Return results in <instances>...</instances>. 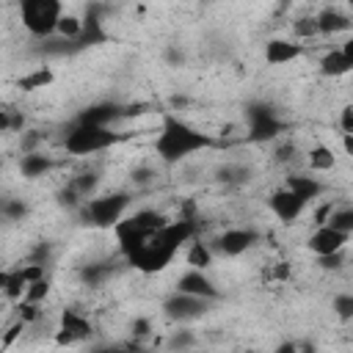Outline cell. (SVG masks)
Here are the masks:
<instances>
[{"mask_svg": "<svg viewBox=\"0 0 353 353\" xmlns=\"http://www.w3.org/2000/svg\"><path fill=\"white\" fill-rule=\"evenodd\" d=\"M199 234V218L193 215H182V218H168L163 226L152 229L149 234H143L132 248H127L121 254V259L138 270V273H160L165 270L174 256Z\"/></svg>", "mask_w": 353, "mask_h": 353, "instance_id": "obj_1", "label": "cell"}, {"mask_svg": "<svg viewBox=\"0 0 353 353\" xmlns=\"http://www.w3.org/2000/svg\"><path fill=\"white\" fill-rule=\"evenodd\" d=\"M215 146V138L204 130H199L196 124L179 119L176 113H165L160 119V130L152 141V152L163 165H176L185 163L188 157L207 152Z\"/></svg>", "mask_w": 353, "mask_h": 353, "instance_id": "obj_2", "label": "cell"}, {"mask_svg": "<svg viewBox=\"0 0 353 353\" xmlns=\"http://www.w3.org/2000/svg\"><path fill=\"white\" fill-rule=\"evenodd\" d=\"M121 141H124V135L116 132V127H99V124L72 121V127L61 138V146H63V152H69L74 157H91V154L110 152Z\"/></svg>", "mask_w": 353, "mask_h": 353, "instance_id": "obj_3", "label": "cell"}, {"mask_svg": "<svg viewBox=\"0 0 353 353\" xmlns=\"http://www.w3.org/2000/svg\"><path fill=\"white\" fill-rule=\"evenodd\" d=\"M132 193L130 190H110V193H94L85 201H80L77 215L83 223L97 226V229H113L124 212L132 207Z\"/></svg>", "mask_w": 353, "mask_h": 353, "instance_id": "obj_4", "label": "cell"}, {"mask_svg": "<svg viewBox=\"0 0 353 353\" xmlns=\"http://www.w3.org/2000/svg\"><path fill=\"white\" fill-rule=\"evenodd\" d=\"M19 22L33 39H52L63 11V0H17Z\"/></svg>", "mask_w": 353, "mask_h": 353, "instance_id": "obj_5", "label": "cell"}, {"mask_svg": "<svg viewBox=\"0 0 353 353\" xmlns=\"http://www.w3.org/2000/svg\"><path fill=\"white\" fill-rule=\"evenodd\" d=\"M218 301H210V298H201V295H190V292H179L174 290L165 301H163V314L176 323V325H190L201 317H207L212 312Z\"/></svg>", "mask_w": 353, "mask_h": 353, "instance_id": "obj_6", "label": "cell"}, {"mask_svg": "<svg viewBox=\"0 0 353 353\" xmlns=\"http://www.w3.org/2000/svg\"><path fill=\"white\" fill-rule=\"evenodd\" d=\"M259 240H262V234L254 226H226L210 240V248H212L215 256H229L232 259V256H243L251 248H256Z\"/></svg>", "mask_w": 353, "mask_h": 353, "instance_id": "obj_7", "label": "cell"}, {"mask_svg": "<svg viewBox=\"0 0 353 353\" xmlns=\"http://www.w3.org/2000/svg\"><path fill=\"white\" fill-rule=\"evenodd\" d=\"M245 127H248V141L265 143L276 141L284 132V119L265 102H251L245 108Z\"/></svg>", "mask_w": 353, "mask_h": 353, "instance_id": "obj_8", "label": "cell"}, {"mask_svg": "<svg viewBox=\"0 0 353 353\" xmlns=\"http://www.w3.org/2000/svg\"><path fill=\"white\" fill-rule=\"evenodd\" d=\"M350 243V232H342V229H334L328 223H314L312 234L306 237V248L314 254V256H328L334 251H345Z\"/></svg>", "mask_w": 353, "mask_h": 353, "instance_id": "obj_9", "label": "cell"}, {"mask_svg": "<svg viewBox=\"0 0 353 353\" xmlns=\"http://www.w3.org/2000/svg\"><path fill=\"white\" fill-rule=\"evenodd\" d=\"M174 290L190 292V295H201V298H210V301H221V287L207 273V268H190L188 265V270H182L179 279L174 281Z\"/></svg>", "mask_w": 353, "mask_h": 353, "instance_id": "obj_10", "label": "cell"}, {"mask_svg": "<svg viewBox=\"0 0 353 353\" xmlns=\"http://www.w3.org/2000/svg\"><path fill=\"white\" fill-rule=\"evenodd\" d=\"M55 331H58V342L61 345H77V342L91 336L94 325H91L88 314H83L77 309H63L61 317H58V328Z\"/></svg>", "mask_w": 353, "mask_h": 353, "instance_id": "obj_11", "label": "cell"}, {"mask_svg": "<svg viewBox=\"0 0 353 353\" xmlns=\"http://www.w3.org/2000/svg\"><path fill=\"white\" fill-rule=\"evenodd\" d=\"M268 207H270V212H273L279 221L292 223V221H298V218L309 210V201H306V199H301L295 190H290V188L284 185V188H279L276 193H270Z\"/></svg>", "mask_w": 353, "mask_h": 353, "instance_id": "obj_12", "label": "cell"}, {"mask_svg": "<svg viewBox=\"0 0 353 353\" xmlns=\"http://www.w3.org/2000/svg\"><path fill=\"white\" fill-rule=\"evenodd\" d=\"M130 113H135V110H130V108H124V105H119V102H94V105H88L85 110H80L74 121L99 124V127H116V124H119L121 119H127Z\"/></svg>", "mask_w": 353, "mask_h": 353, "instance_id": "obj_13", "label": "cell"}, {"mask_svg": "<svg viewBox=\"0 0 353 353\" xmlns=\"http://www.w3.org/2000/svg\"><path fill=\"white\" fill-rule=\"evenodd\" d=\"M303 52H306V44H301L298 39H270V41H265L262 55H265V63L284 66V63L298 61Z\"/></svg>", "mask_w": 353, "mask_h": 353, "instance_id": "obj_14", "label": "cell"}, {"mask_svg": "<svg viewBox=\"0 0 353 353\" xmlns=\"http://www.w3.org/2000/svg\"><path fill=\"white\" fill-rule=\"evenodd\" d=\"M353 69V41H345L342 47H331L323 58H320V72L325 77H345Z\"/></svg>", "mask_w": 353, "mask_h": 353, "instance_id": "obj_15", "label": "cell"}, {"mask_svg": "<svg viewBox=\"0 0 353 353\" xmlns=\"http://www.w3.org/2000/svg\"><path fill=\"white\" fill-rule=\"evenodd\" d=\"M314 25H317V36H339L350 30V14L336 6H325L314 14Z\"/></svg>", "mask_w": 353, "mask_h": 353, "instance_id": "obj_16", "label": "cell"}, {"mask_svg": "<svg viewBox=\"0 0 353 353\" xmlns=\"http://www.w3.org/2000/svg\"><path fill=\"white\" fill-rule=\"evenodd\" d=\"M55 168V157L41 152V149H30V152H22L19 157V174L25 179H39V176H47L50 171Z\"/></svg>", "mask_w": 353, "mask_h": 353, "instance_id": "obj_17", "label": "cell"}, {"mask_svg": "<svg viewBox=\"0 0 353 353\" xmlns=\"http://www.w3.org/2000/svg\"><path fill=\"white\" fill-rule=\"evenodd\" d=\"M303 163H306V168H309L312 174H328L331 168H336V154H334L331 146H325V143H314L312 149H306Z\"/></svg>", "mask_w": 353, "mask_h": 353, "instance_id": "obj_18", "label": "cell"}, {"mask_svg": "<svg viewBox=\"0 0 353 353\" xmlns=\"http://www.w3.org/2000/svg\"><path fill=\"white\" fill-rule=\"evenodd\" d=\"M284 185H287L290 190H295L301 199H306L309 204L325 193V185H323L317 176H309V174H290Z\"/></svg>", "mask_w": 353, "mask_h": 353, "instance_id": "obj_19", "label": "cell"}, {"mask_svg": "<svg viewBox=\"0 0 353 353\" xmlns=\"http://www.w3.org/2000/svg\"><path fill=\"white\" fill-rule=\"evenodd\" d=\"M113 273H116V265L108 262V259H102V262H88V265L80 268V281L88 284V287H102Z\"/></svg>", "mask_w": 353, "mask_h": 353, "instance_id": "obj_20", "label": "cell"}, {"mask_svg": "<svg viewBox=\"0 0 353 353\" xmlns=\"http://www.w3.org/2000/svg\"><path fill=\"white\" fill-rule=\"evenodd\" d=\"M99 182H102V176H99V171H80L77 176H72L66 185L80 196V201H85L88 196H94V193H99Z\"/></svg>", "mask_w": 353, "mask_h": 353, "instance_id": "obj_21", "label": "cell"}, {"mask_svg": "<svg viewBox=\"0 0 353 353\" xmlns=\"http://www.w3.org/2000/svg\"><path fill=\"white\" fill-rule=\"evenodd\" d=\"M185 259H188V265H190V268H210V265H212V259H215V254H212L210 243H207V240H199V234H196V237L188 243Z\"/></svg>", "mask_w": 353, "mask_h": 353, "instance_id": "obj_22", "label": "cell"}, {"mask_svg": "<svg viewBox=\"0 0 353 353\" xmlns=\"http://www.w3.org/2000/svg\"><path fill=\"white\" fill-rule=\"evenodd\" d=\"M28 215V204L17 196H0V221L3 223H17Z\"/></svg>", "mask_w": 353, "mask_h": 353, "instance_id": "obj_23", "label": "cell"}, {"mask_svg": "<svg viewBox=\"0 0 353 353\" xmlns=\"http://www.w3.org/2000/svg\"><path fill=\"white\" fill-rule=\"evenodd\" d=\"M52 69L50 66H39V69H33L30 74H22L19 80H17V85L22 88V91H36V88H44V85H50L52 83Z\"/></svg>", "mask_w": 353, "mask_h": 353, "instance_id": "obj_24", "label": "cell"}, {"mask_svg": "<svg viewBox=\"0 0 353 353\" xmlns=\"http://www.w3.org/2000/svg\"><path fill=\"white\" fill-rule=\"evenodd\" d=\"M323 223L353 234V207H350V204H334V210L328 212V218H325Z\"/></svg>", "mask_w": 353, "mask_h": 353, "instance_id": "obj_25", "label": "cell"}, {"mask_svg": "<svg viewBox=\"0 0 353 353\" xmlns=\"http://www.w3.org/2000/svg\"><path fill=\"white\" fill-rule=\"evenodd\" d=\"M196 345H199V336H196V331L188 328V325H179V328L171 331L168 339H165V347H171V350H188V347H196Z\"/></svg>", "mask_w": 353, "mask_h": 353, "instance_id": "obj_26", "label": "cell"}, {"mask_svg": "<svg viewBox=\"0 0 353 353\" xmlns=\"http://www.w3.org/2000/svg\"><path fill=\"white\" fill-rule=\"evenodd\" d=\"M154 179H157V168L152 163H141L130 171V182L135 188H149V185H154Z\"/></svg>", "mask_w": 353, "mask_h": 353, "instance_id": "obj_27", "label": "cell"}, {"mask_svg": "<svg viewBox=\"0 0 353 353\" xmlns=\"http://www.w3.org/2000/svg\"><path fill=\"white\" fill-rule=\"evenodd\" d=\"M292 33L298 41H306V39H314L317 36V25H314V14L312 17H298L292 22Z\"/></svg>", "mask_w": 353, "mask_h": 353, "instance_id": "obj_28", "label": "cell"}, {"mask_svg": "<svg viewBox=\"0 0 353 353\" xmlns=\"http://www.w3.org/2000/svg\"><path fill=\"white\" fill-rule=\"evenodd\" d=\"M22 124H25V116L19 110L0 108V132H17V130H22Z\"/></svg>", "mask_w": 353, "mask_h": 353, "instance_id": "obj_29", "label": "cell"}, {"mask_svg": "<svg viewBox=\"0 0 353 353\" xmlns=\"http://www.w3.org/2000/svg\"><path fill=\"white\" fill-rule=\"evenodd\" d=\"M276 163H281V165H287V163H295V160H301V152H298V146L292 143V141H281L279 146H276Z\"/></svg>", "mask_w": 353, "mask_h": 353, "instance_id": "obj_30", "label": "cell"}, {"mask_svg": "<svg viewBox=\"0 0 353 353\" xmlns=\"http://www.w3.org/2000/svg\"><path fill=\"white\" fill-rule=\"evenodd\" d=\"M334 312H336L339 320H350L353 317V295L350 292L334 295Z\"/></svg>", "mask_w": 353, "mask_h": 353, "instance_id": "obj_31", "label": "cell"}, {"mask_svg": "<svg viewBox=\"0 0 353 353\" xmlns=\"http://www.w3.org/2000/svg\"><path fill=\"white\" fill-rule=\"evenodd\" d=\"M339 130H342V135H353V105H342V110H339Z\"/></svg>", "mask_w": 353, "mask_h": 353, "instance_id": "obj_32", "label": "cell"}, {"mask_svg": "<svg viewBox=\"0 0 353 353\" xmlns=\"http://www.w3.org/2000/svg\"><path fill=\"white\" fill-rule=\"evenodd\" d=\"M130 328H132V334H135V336H146V334L152 331V320H149V317H135Z\"/></svg>", "mask_w": 353, "mask_h": 353, "instance_id": "obj_33", "label": "cell"}, {"mask_svg": "<svg viewBox=\"0 0 353 353\" xmlns=\"http://www.w3.org/2000/svg\"><path fill=\"white\" fill-rule=\"evenodd\" d=\"M290 3H292V0H281V6H290Z\"/></svg>", "mask_w": 353, "mask_h": 353, "instance_id": "obj_34", "label": "cell"}]
</instances>
